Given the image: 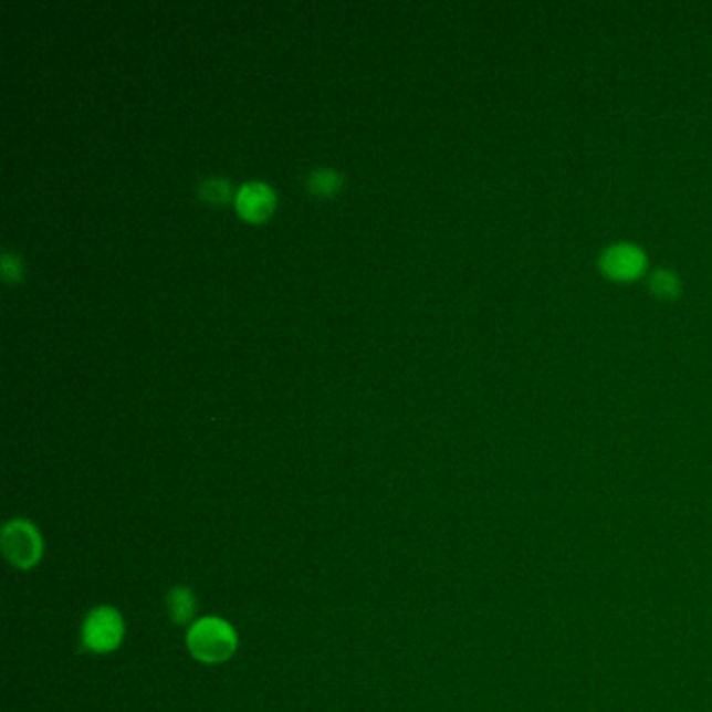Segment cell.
<instances>
[{
	"label": "cell",
	"mask_w": 712,
	"mask_h": 712,
	"mask_svg": "<svg viewBox=\"0 0 712 712\" xmlns=\"http://www.w3.org/2000/svg\"><path fill=\"white\" fill-rule=\"evenodd\" d=\"M187 643L190 655L197 660L207 664H218V662H226L237 652L239 638L234 627L228 620L206 617L190 627Z\"/></svg>",
	"instance_id": "6da1fadb"
},
{
	"label": "cell",
	"mask_w": 712,
	"mask_h": 712,
	"mask_svg": "<svg viewBox=\"0 0 712 712\" xmlns=\"http://www.w3.org/2000/svg\"><path fill=\"white\" fill-rule=\"evenodd\" d=\"M124 619L112 606L94 608L82 625V646L94 655H107L124 639Z\"/></svg>",
	"instance_id": "3957f363"
},
{
	"label": "cell",
	"mask_w": 712,
	"mask_h": 712,
	"mask_svg": "<svg viewBox=\"0 0 712 712\" xmlns=\"http://www.w3.org/2000/svg\"><path fill=\"white\" fill-rule=\"evenodd\" d=\"M0 545H2L4 558L18 568L36 566L42 558V549H44L36 526L23 519H15L4 525Z\"/></svg>",
	"instance_id": "7a4b0ae2"
},
{
	"label": "cell",
	"mask_w": 712,
	"mask_h": 712,
	"mask_svg": "<svg viewBox=\"0 0 712 712\" xmlns=\"http://www.w3.org/2000/svg\"><path fill=\"white\" fill-rule=\"evenodd\" d=\"M21 274H23L21 260H19L15 253L4 251L2 253V276H4V281H19Z\"/></svg>",
	"instance_id": "9c48e42d"
},
{
	"label": "cell",
	"mask_w": 712,
	"mask_h": 712,
	"mask_svg": "<svg viewBox=\"0 0 712 712\" xmlns=\"http://www.w3.org/2000/svg\"><path fill=\"white\" fill-rule=\"evenodd\" d=\"M234 206L244 220L262 222L276 206V192L265 182H244L234 195Z\"/></svg>",
	"instance_id": "277c9868"
},
{
	"label": "cell",
	"mask_w": 712,
	"mask_h": 712,
	"mask_svg": "<svg viewBox=\"0 0 712 712\" xmlns=\"http://www.w3.org/2000/svg\"><path fill=\"white\" fill-rule=\"evenodd\" d=\"M199 195L206 203H211V206H224L230 199H232V187L226 178H207L201 185H199Z\"/></svg>",
	"instance_id": "52a82bcc"
},
{
	"label": "cell",
	"mask_w": 712,
	"mask_h": 712,
	"mask_svg": "<svg viewBox=\"0 0 712 712\" xmlns=\"http://www.w3.org/2000/svg\"><path fill=\"white\" fill-rule=\"evenodd\" d=\"M643 255L631 244H617L601 258V268L615 279H636L643 268Z\"/></svg>",
	"instance_id": "5b68a950"
},
{
	"label": "cell",
	"mask_w": 712,
	"mask_h": 712,
	"mask_svg": "<svg viewBox=\"0 0 712 712\" xmlns=\"http://www.w3.org/2000/svg\"><path fill=\"white\" fill-rule=\"evenodd\" d=\"M197 600L195 594L188 587H176L168 594V612L174 622L187 625L188 620L195 617Z\"/></svg>",
	"instance_id": "8992f818"
},
{
	"label": "cell",
	"mask_w": 712,
	"mask_h": 712,
	"mask_svg": "<svg viewBox=\"0 0 712 712\" xmlns=\"http://www.w3.org/2000/svg\"><path fill=\"white\" fill-rule=\"evenodd\" d=\"M341 185H343V178H341V174L335 171V169H314L307 176V188L314 195H333V192H337Z\"/></svg>",
	"instance_id": "ba28073f"
},
{
	"label": "cell",
	"mask_w": 712,
	"mask_h": 712,
	"mask_svg": "<svg viewBox=\"0 0 712 712\" xmlns=\"http://www.w3.org/2000/svg\"><path fill=\"white\" fill-rule=\"evenodd\" d=\"M652 289L657 291L658 295H664V297L676 295V279L669 272H658V274H655V279H652Z\"/></svg>",
	"instance_id": "30bf717a"
}]
</instances>
